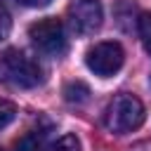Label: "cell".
<instances>
[{"label": "cell", "instance_id": "cell-1", "mask_svg": "<svg viewBox=\"0 0 151 151\" xmlns=\"http://www.w3.org/2000/svg\"><path fill=\"white\" fill-rule=\"evenodd\" d=\"M42 66L19 50H5L0 54V83L9 87H35L42 83Z\"/></svg>", "mask_w": 151, "mask_h": 151}, {"label": "cell", "instance_id": "cell-2", "mask_svg": "<svg viewBox=\"0 0 151 151\" xmlns=\"http://www.w3.org/2000/svg\"><path fill=\"white\" fill-rule=\"evenodd\" d=\"M144 118H146L144 104L134 94H127V92L116 94L104 111V125L113 134H127L137 130L144 123Z\"/></svg>", "mask_w": 151, "mask_h": 151}, {"label": "cell", "instance_id": "cell-3", "mask_svg": "<svg viewBox=\"0 0 151 151\" xmlns=\"http://www.w3.org/2000/svg\"><path fill=\"white\" fill-rule=\"evenodd\" d=\"M28 38L47 57H61L66 52L64 24L57 17H45V19H38L35 24H31L28 26Z\"/></svg>", "mask_w": 151, "mask_h": 151}, {"label": "cell", "instance_id": "cell-4", "mask_svg": "<svg viewBox=\"0 0 151 151\" xmlns=\"http://www.w3.org/2000/svg\"><path fill=\"white\" fill-rule=\"evenodd\" d=\"M123 61H125V52L118 42L113 40H104V42H97L94 47L87 50L85 54V64L87 68L99 76V78H109L113 73H118L123 68Z\"/></svg>", "mask_w": 151, "mask_h": 151}, {"label": "cell", "instance_id": "cell-5", "mask_svg": "<svg viewBox=\"0 0 151 151\" xmlns=\"http://www.w3.org/2000/svg\"><path fill=\"white\" fill-rule=\"evenodd\" d=\"M68 24L78 35H92L104 24V9L99 0H71Z\"/></svg>", "mask_w": 151, "mask_h": 151}, {"label": "cell", "instance_id": "cell-6", "mask_svg": "<svg viewBox=\"0 0 151 151\" xmlns=\"http://www.w3.org/2000/svg\"><path fill=\"white\" fill-rule=\"evenodd\" d=\"M64 99L68 104H85L90 99V87L83 83V80H71L66 87H64Z\"/></svg>", "mask_w": 151, "mask_h": 151}, {"label": "cell", "instance_id": "cell-7", "mask_svg": "<svg viewBox=\"0 0 151 151\" xmlns=\"http://www.w3.org/2000/svg\"><path fill=\"white\" fill-rule=\"evenodd\" d=\"M42 139H45V132H40V130H31V132H26V134L14 144V151H40Z\"/></svg>", "mask_w": 151, "mask_h": 151}, {"label": "cell", "instance_id": "cell-8", "mask_svg": "<svg viewBox=\"0 0 151 151\" xmlns=\"http://www.w3.org/2000/svg\"><path fill=\"white\" fill-rule=\"evenodd\" d=\"M137 33L144 45V50L151 54V12H142L137 19Z\"/></svg>", "mask_w": 151, "mask_h": 151}, {"label": "cell", "instance_id": "cell-9", "mask_svg": "<svg viewBox=\"0 0 151 151\" xmlns=\"http://www.w3.org/2000/svg\"><path fill=\"white\" fill-rule=\"evenodd\" d=\"M47 151H83V146H80V139L76 134H64L57 142H52L47 146Z\"/></svg>", "mask_w": 151, "mask_h": 151}, {"label": "cell", "instance_id": "cell-10", "mask_svg": "<svg viewBox=\"0 0 151 151\" xmlns=\"http://www.w3.org/2000/svg\"><path fill=\"white\" fill-rule=\"evenodd\" d=\"M14 118H17V106L7 99H0V130H5Z\"/></svg>", "mask_w": 151, "mask_h": 151}, {"label": "cell", "instance_id": "cell-11", "mask_svg": "<svg viewBox=\"0 0 151 151\" xmlns=\"http://www.w3.org/2000/svg\"><path fill=\"white\" fill-rule=\"evenodd\" d=\"M9 28H12V19H9V12L5 9V5L0 2V40H5L9 35Z\"/></svg>", "mask_w": 151, "mask_h": 151}, {"label": "cell", "instance_id": "cell-12", "mask_svg": "<svg viewBox=\"0 0 151 151\" xmlns=\"http://www.w3.org/2000/svg\"><path fill=\"white\" fill-rule=\"evenodd\" d=\"M17 2H21L26 7H45V5H50V0H17Z\"/></svg>", "mask_w": 151, "mask_h": 151}, {"label": "cell", "instance_id": "cell-13", "mask_svg": "<svg viewBox=\"0 0 151 151\" xmlns=\"http://www.w3.org/2000/svg\"><path fill=\"white\" fill-rule=\"evenodd\" d=\"M130 151H151V142H139V144H134Z\"/></svg>", "mask_w": 151, "mask_h": 151}, {"label": "cell", "instance_id": "cell-14", "mask_svg": "<svg viewBox=\"0 0 151 151\" xmlns=\"http://www.w3.org/2000/svg\"><path fill=\"white\" fill-rule=\"evenodd\" d=\"M0 151H2V149H0Z\"/></svg>", "mask_w": 151, "mask_h": 151}]
</instances>
